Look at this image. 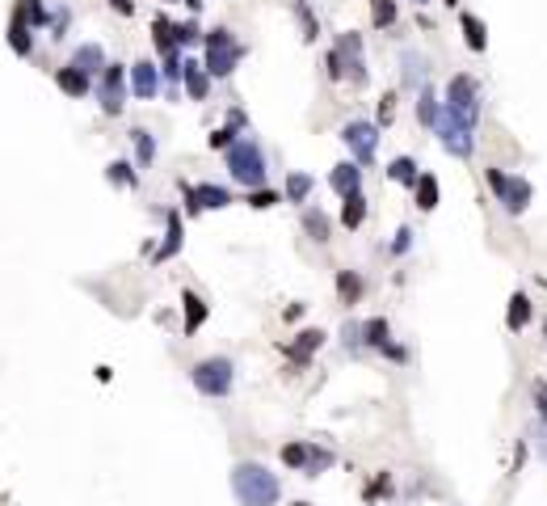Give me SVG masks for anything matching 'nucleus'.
Masks as SVG:
<instances>
[{
  "instance_id": "f257e3e1",
  "label": "nucleus",
  "mask_w": 547,
  "mask_h": 506,
  "mask_svg": "<svg viewBox=\"0 0 547 506\" xmlns=\"http://www.w3.org/2000/svg\"><path fill=\"white\" fill-rule=\"evenodd\" d=\"M231 494H236L240 506H278L282 482H278V473H269L266 464L240 460V464L231 469Z\"/></svg>"
},
{
  "instance_id": "f03ea898",
  "label": "nucleus",
  "mask_w": 547,
  "mask_h": 506,
  "mask_svg": "<svg viewBox=\"0 0 547 506\" xmlns=\"http://www.w3.org/2000/svg\"><path fill=\"white\" fill-rule=\"evenodd\" d=\"M223 157H228V173L236 186H244V190L266 186V148H261L257 139L240 136L231 148H223Z\"/></svg>"
},
{
  "instance_id": "7ed1b4c3",
  "label": "nucleus",
  "mask_w": 547,
  "mask_h": 506,
  "mask_svg": "<svg viewBox=\"0 0 547 506\" xmlns=\"http://www.w3.org/2000/svg\"><path fill=\"white\" fill-rule=\"evenodd\" d=\"M203 43H207V60H203V68L211 72V81H228V76L240 68V60H244V43L231 34L228 25L207 30Z\"/></svg>"
},
{
  "instance_id": "20e7f679",
  "label": "nucleus",
  "mask_w": 547,
  "mask_h": 506,
  "mask_svg": "<svg viewBox=\"0 0 547 506\" xmlns=\"http://www.w3.org/2000/svg\"><path fill=\"white\" fill-rule=\"evenodd\" d=\"M450 114H459L467 127H480V110H485V98H480V81L472 72H455L447 81V98H442Z\"/></svg>"
},
{
  "instance_id": "39448f33",
  "label": "nucleus",
  "mask_w": 547,
  "mask_h": 506,
  "mask_svg": "<svg viewBox=\"0 0 547 506\" xmlns=\"http://www.w3.org/2000/svg\"><path fill=\"white\" fill-rule=\"evenodd\" d=\"M190 384H194L203 396H228L231 384H236V363L228 355H211V358H198L190 368Z\"/></svg>"
},
{
  "instance_id": "423d86ee",
  "label": "nucleus",
  "mask_w": 547,
  "mask_h": 506,
  "mask_svg": "<svg viewBox=\"0 0 547 506\" xmlns=\"http://www.w3.org/2000/svg\"><path fill=\"white\" fill-rule=\"evenodd\" d=\"M434 136H438V144H442V152H450L455 161H467V157L476 152V127H467L459 114H450L447 106L438 110Z\"/></svg>"
},
{
  "instance_id": "0eeeda50",
  "label": "nucleus",
  "mask_w": 547,
  "mask_h": 506,
  "mask_svg": "<svg viewBox=\"0 0 547 506\" xmlns=\"http://www.w3.org/2000/svg\"><path fill=\"white\" fill-rule=\"evenodd\" d=\"M485 182L510 215H523V211L531 207V198H535V186L526 182V177H510V173H501V169H485Z\"/></svg>"
},
{
  "instance_id": "6e6552de",
  "label": "nucleus",
  "mask_w": 547,
  "mask_h": 506,
  "mask_svg": "<svg viewBox=\"0 0 547 506\" xmlns=\"http://www.w3.org/2000/svg\"><path fill=\"white\" fill-rule=\"evenodd\" d=\"M333 51H337V60H341V72H345V81H350L354 89H363L366 81H371V72H366L363 34H358V30H345V34H337Z\"/></svg>"
},
{
  "instance_id": "1a4fd4ad",
  "label": "nucleus",
  "mask_w": 547,
  "mask_h": 506,
  "mask_svg": "<svg viewBox=\"0 0 547 506\" xmlns=\"http://www.w3.org/2000/svg\"><path fill=\"white\" fill-rule=\"evenodd\" d=\"M341 144L350 148L354 165H371L379 148V123H366V119H350L341 127Z\"/></svg>"
},
{
  "instance_id": "9d476101",
  "label": "nucleus",
  "mask_w": 547,
  "mask_h": 506,
  "mask_svg": "<svg viewBox=\"0 0 547 506\" xmlns=\"http://www.w3.org/2000/svg\"><path fill=\"white\" fill-rule=\"evenodd\" d=\"M98 101H101V114H122L127 106V68L122 63H106L101 68V81H98Z\"/></svg>"
},
{
  "instance_id": "9b49d317",
  "label": "nucleus",
  "mask_w": 547,
  "mask_h": 506,
  "mask_svg": "<svg viewBox=\"0 0 547 506\" xmlns=\"http://www.w3.org/2000/svg\"><path fill=\"white\" fill-rule=\"evenodd\" d=\"M182 195H185V207H190V215H198V211H223L231 207V190L228 186H211V182H198L182 186Z\"/></svg>"
},
{
  "instance_id": "f8f14e48",
  "label": "nucleus",
  "mask_w": 547,
  "mask_h": 506,
  "mask_svg": "<svg viewBox=\"0 0 547 506\" xmlns=\"http://www.w3.org/2000/svg\"><path fill=\"white\" fill-rule=\"evenodd\" d=\"M127 81H131V93L139 101H152L160 93V68L152 60H139L131 63V72H127Z\"/></svg>"
},
{
  "instance_id": "ddd939ff",
  "label": "nucleus",
  "mask_w": 547,
  "mask_h": 506,
  "mask_svg": "<svg viewBox=\"0 0 547 506\" xmlns=\"http://www.w3.org/2000/svg\"><path fill=\"white\" fill-rule=\"evenodd\" d=\"M320 346H325V334H320V329H304V334L295 338V342H287V346H282V355L291 358L295 368H307V358L316 355Z\"/></svg>"
},
{
  "instance_id": "4468645a",
  "label": "nucleus",
  "mask_w": 547,
  "mask_h": 506,
  "mask_svg": "<svg viewBox=\"0 0 547 506\" xmlns=\"http://www.w3.org/2000/svg\"><path fill=\"white\" fill-rule=\"evenodd\" d=\"M182 85H185V93H190V101H207L211 72L198 60H182Z\"/></svg>"
},
{
  "instance_id": "2eb2a0df",
  "label": "nucleus",
  "mask_w": 547,
  "mask_h": 506,
  "mask_svg": "<svg viewBox=\"0 0 547 506\" xmlns=\"http://www.w3.org/2000/svg\"><path fill=\"white\" fill-rule=\"evenodd\" d=\"M182 241H185V228H182V215L177 211H169L165 215V245L152 253V262H169V258H177V249H182Z\"/></svg>"
},
{
  "instance_id": "dca6fc26",
  "label": "nucleus",
  "mask_w": 547,
  "mask_h": 506,
  "mask_svg": "<svg viewBox=\"0 0 547 506\" xmlns=\"http://www.w3.org/2000/svg\"><path fill=\"white\" fill-rule=\"evenodd\" d=\"M328 186H333V190H337L341 198L354 195V190H363V169H358L354 161L333 165V173H328Z\"/></svg>"
},
{
  "instance_id": "f3484780",
  "label": "nucleus",
  "mask_w": 547,
  "mask_h": 506,
  "mask_svg": "<svg viewBox=\"0 0 547 506\" xmlns=\"http://www.w3.org/2000/svg\"><path fill=\"white\" fill-rule=\"evenodd\" d=\"M182 309H185V325H182V334H198L203 329V321H207V300L198 296V291H182Z\"/></svg>"
},
{
  "instance_id": "a211bd4d",
  "label": "nucleus",
  "mask_w": 547,
  "mask_h": 506,
  "mask_svg": "<svg viewBox=\"0 0 547 506\" xmlns=\"http://www.w3.org/2000/svg\"><path fill=\"white\" fill-rule=\"evenodd\" d=\"M459 30H463V43H467V51H488V25L476 17V13H459Z\"/></svg>"
},
{
  "instance_id": "6ab92c4d",
  "label": "nucleus",
  "mask_w": 547,
  "mask_h": 506,
  "mask_svg": "<svg viewBox=\"0 0 547 506\" xmlns=\"http://www.w3.org/2000/svg\"><path fill=\"white\" fill-rule=\"evenodd\" d=\"M244 123H249V119H244V110H228V123L219 127V131H211V148H215V152L231 148V144H236V139H240Z\"/></svg>"
},
{
  "instance_id": "aec40b11",
  "label": "nucleus",
  "mask_w": 547,
  "mask_h": 506,
  "mask_svg": "<svg viewBox=\"0 0 547 506\" xmlns=\"http://www.w3.org/2000/svg\"><path fill=\"white\" fill-rule=\"evenodd\" d=\"M55 85H60L68 98H89V89H93V76H85L80 68H72V63H68V68H60V72H55Z\"/></svg>"
},
{
  "instance_id": "412c9836",
  "label": "nucleus",
  "mask_w": 547,
  "mask_h": 506,
  "mask_svg": "<svg viewBox=\"0 0 547 506\" xmlns=\"http://www.w3.org/2000/svg\"><path fill=\"white\" fill-rule=\"evenodd\" d=\"M388 342H391V325H388V317H371V321H363V346L366 350H388Z\"/></svg>"
},
{
  "instance_id": "4be33fe9",
  "label": "nucleus",
  "mask_w": 547,
  "mask_h": 506,
  "mask_svg": "<svg viewBox=\"0 0 547 506\" xmlns=\"http://www.w3.org/2000/svg\"><path fill=\"white\" fill-rule=\"evenodd\" d=\"M106 51L98 47V43H85V47H76L72 55V68H80L85 76H101V68H106Z\"/></svg>"
},
{
  "instance_id": "5701e85b",
  "label": "nucleus",
  "mask_w": 547,
  "mask_h": 506,
  "mask_svg": "<svg viewBox=\"0 0 547 506\" xmlns=\"http://www.w3.org/2000/svg\"><path fill=\"white\" fill-rule=\"evenodd\" d=\"M526 325H531V296L514 291V296H510V309H505V329H510V334H523Z\"/></svg>"
},
{
  "instance_id": "b1692460",
  "label": "nucleus",
  "mask_w": 547,
  "mask_h": 506,
  "mask_svg": "<svg viewBox=\"0 0 547 506\" xmlns=\"http://www.w3.org/2000/svg\"><path fill=\"white\" fill-rule=\"evenodd\" d=\"M438 195H442V186H438L434 173H417V182H413L417 211H434L438 207Z\"/></svg>"
},
{
  "instance_id": "393cba45",
  "label": "nucleus",
  "mask_w": 547,
  "mask_h": 506,
  "mask_svg": "<svg viewBox=\"0 0 547 506\" xmlns=\"http://www.w3.org/2000/svg\"><path fill=\"white\" fill-rule=\"evenodd\" d=\"M363 220H366V195L363 190H354V195L341 198V224L354 233V228H363Z\"/></svg>"
},
{
  "instance_id": "a878e982",
  "label": "nucleus",
  "mask_w": 547,
  "mask_h": 506,
  "mask_svg": "<svg viewBox=\"0 0 547 506\" xmlns=\"http://www.w3.org/2000/svg\"><path fill=\"white\" fill-rule=\"evenodd\" d=\"M304 233L316 241V245H328V236H333V224L320 207H304Z\"/></svg>"
},
{
  "instance_id": "bb28decb",
  "label": "nucleus",
  "mask_w": 547,
  "mask_h": 506,
  "mask_svg": "<svg viewBox=\"0 0 547 506\" xmlns=\"http://www.w3.org/2000/svg\"><path fill=\"white\" fill-rule=\"evenodd\" d=\"M337 464V456H333V447H325V444H307V460H304V477H320V473H328Z\"/></svg>"
},
{
  "instance_id": "cd10ccee",
  "label": "nucleus",
  "mask_w": 547,
  "mask_h": 506,
  "mask_svg": "<svg viewBox=\"0 0 547 506\" xmlns=\"http://www.w3.org/2000/svg\"><path fill=\"white\" fill-rule=\"evenodd\" d=\"M312 173H287V182H282V198L287 203H307V195H312Z\"/></svg>"
},
{
  "instance_id": "c85d7f7f",
  "label": "nucleus",
  "mask_w": 547,
  "mask_h": 506,
  "mask_svg": "<svg viewBox=\"0 0 547 506\" xmlns=\"http://www.w3.org/2000/svg\"><path fill=\"white\" fill-rule=\"evenodd\" d=\"M9 47H13V55H34V34H30V25L25 22H17V17H13L9 22Z\"/></svg>"
},
{
  "instance_id": "c756f323",
  "label": "nucleus",
  "mask_w": 547,
  "mask_h": 506,
  "mask_svg": "<svg viewBox=\"0 0 547 506\" xmlns=\"http://www.w3.org/2000/svg\"><path fill=\"white\" fill-rule=\"evenodd\" d=\"M131 144H135V165H139V169H147V165L156 161V139L147 136L144 127H135L131 131Z\"/></svg>"
},
{
  "instance_id": "7c9ffc66",
  "label": "nucleus",
  "mask_w": 547,
  "mask_h": 506,
  "mask_svg": "<svg viewBox=\"0 0 547 506\" xmlns=\"http://www.w3.org/2000/svg\"><path fill=\"white\" fill-rule=\"evenodd\" d=\"M152 43H156L160 55H173V51H182V47H177V34H173V22H169V17H156V22H152Z\"/></svg>"
},
{
  "instance_id": "2f4dec72",
  "label": "nucleus",
  "mask_w": 547,
  "mask_h": 506,
  "mask_svg": "<svg viewBox=\"0 0 547 506\" xmlns=\"http://www.w3.org/2000/svg\"><path fill=\"white\" fill-rule=\"evenodd\" d=\"M438 110H442V101L434 98V89H421V93H417V123H421V127H429V131H434V123H438Z\"/></svg>"
},
{
  "instance_id": "473e14b6",
  "label": "nucleus",
  "mask_w": 547,
  "mask_h": 506,
  "mask_svg": "<svg viewBox=\"0 0 547 506\" xmlns=\"http://www.w3.org/2000/svg\"><path fill=\"white\" fill-rule=\"evenodd\" d=\"M417 173H421V165L413 161V157H396V161L388 165V177L391 182H401V186H409L413 190V182H417Z\"/></svg>"
},
{
  "instance_id": "72a5a7b5",
  "label": "nucleus",
  "mask_w": 547,
  "mask_h": 506,
  "mask_svg": "<svg viewBox=\"0 0 547 506\" xmlns=\"http://www.w3.org/2000/svg\"><path fill=\"white\" fill-rule=\"evenodd\" d=\"M337 296H341V304H358L363 300V279L354 271H337Z\"/></svg>"
},
{
  "instance_id": "f704fd0d",
  "label": "nucleus",
  "mask_w": 547,
  "mask_h": 506,
  "mask_svg": "<svg viewBox=\"0 0 547 506\" xmlns=\"http://www.w3.org/2000/svg\"><path fill=\"white\" fill-rule=\"evenodd\" d=\"M295 17H299L304 43H316V38H320V22H316V13H312V5H307V0H295Z\"/></svg>"
},
{
  "instance_id": "c9c22d12",
  "label": "nucleus",
  "mask_w": 547,
  "mask_h": 506,
  "mask_svg": "<svg viewBox=\"0 0 547 506\" xmlns=\"http://www.w3.org/2000/svg\"><path fill=\"white\" fill-rule=\"evenodd\" d=\"M371 22H375V30H391L396 25V0H371Z\"/></svg>"
},
{
  "instance_id": "e433bc0d",
  "label": "nucleus",
  "mask_w": 547,
  "mask_h": 506,
  "mask_svg": "<svg viewBox=\"0 0 547 506\" xmlns=\"http://www.w3.org/2000/svg\"><path fill=\"white\" fill-rule=\"evenodd\" d=\"M401 63H404V89H417V81L426 76V60H421V55H413V51H404Z\"/></svg>"
},
{
  "instance_id": "4c0bfd02",
  "label": "nucleus",
  "mask_w": 547,
  "mask_h": 506,
  "mask_svg": "<svg viewBox=\"0 0 547 506\" xmlns=\"http://www.w3.org/2000/svg\"><path fill=\"white\" fill-rule=\"evenodd\" d=\"M244 203L253 211H269L274 203H282V195H274V190H266V186H257V190H244Z\"/></svg>"
},
{
  "instance_id": "58836bf2",
  "label": "nucleus",
  "mask_w": 547,
  "mask_h": 506,
  "mask_svg": "<svg viewBox=\"0 0 547 506\" xmlns=\"http://www.w3.org/2000/svg\"><path fill=\"white\" fill-rule=\"evenodd\" d=\"M106 177H109L114 186H139V173L131 169V161H114V165L106 169Z\"/></svg>"
},
{
  "instance_id": "ea45409f",
  "label": "nucleus",
  "mask_w": 547,
  "mask_h": 506,
  "mask_svg": "<svg viewBox=\"0 0 547 506\" xmlns=\"http://www.w3.org/2000/svg\"><path fill=\"white\" fill-rule=\"evenodd\" d=\"M173 34H177V47H194L203 30H198V22H173Z\"/></svg>"
},
{
  "instance_id": "a19ab883",
  "label": "nucleus",
  "mask_w": 547,
  "mask_h": 506,
  "mask_svg": "<svg viewBox=\"0 0 547 506\" xmlns=\"http://www.w3.org/2000/svg\"><path fill=\"white\" fill-rule=\"evenodd\" d=\"M304 460H307V444H287L282 447V464H287V469L304 473Z\"/></svg>"
},
{
  "instance_id": "79ce46f5",
  "label": "nucleus",
  "mask_w": 547,
  "mask_h": 506,
  "mask_svg": "<svg viewBox=\"0 0 547 506\" xmlns=\"http://www.w3.org/2000/svg\"><path fill=\"white\" fill-rule=\"evenodd\" d=\"M388 494H391V477H388V473H379L375 482L366 485V502H375V498H388Z\"/></svg>"
},
{
  "instance_id": "37998d69",
  "label": "nucleus",
  "mask_w": 547,
  "mask_h": 506,
  "mask_svg": "<svg viewBox=\"0 0 547 506\" xmlns=\"http://www.w3.org/2000/svg\"><path fill=\"white\" fill-rule=\"evenodd\" d=\"M160 72H165V81H169V85H177V81H182V51L165 55V68H160Z\"/></svg>"
},
{
  "instance_id": "c03bdc74",
  "label": "nucleus",
  "mask_w": 547,
  "mask_h": 506,
  "mask_svg": "<svg viewBox=\"0 0 547 506\" xmlns=\"http://www.w3.org/2000/svg\"><path fill=\"white\" fill-rule=\"evenodd\" d=\"M391 119H396V93H383V98H379V119H375V123L388 127Z\"/></svg>"
},
{
  "instance_id": "a18cd8bd",
  "label": "nucleus",
  "mask_w": 547,
  "mask_h": 506,
  "mask_svg": "<svg viewBox=\"0 0 547 506\" xmlns=\"http://www.w3.org/2000/svg\"><path fill=\"white\" fill-rule=\"evenodd\" d=\"M341 342L358 350V346H363V325H358V321H345V325H341Z\"/></svg>"
},
{
  "instance_id": "49530a36",
  "label": "nucleus",
  "mask_w": 547,
  "mask_h": 506,
  "mask_svg": "<svg viewBox=\"0 0 547 506\" xmlns=\"http://www.w3.org/2000/svg\"><path fill=\"white\" fill-rule=\"evenodd\" d=\"M409 249H413V228H401V233H396V241H391V253H396V258H404Z\"/></svg>"
},
{
  "instance_id": "de8ad7c7",
  "label": "nucleus",
  "mask_w": 547,
  "mask_h": 506,
  "mask_svg": "<svg viewBox=\"0 0 547 506\" xmlns=\"http://www.w3.org/2000/svg\"><path fill=\"white\" fill-rule=\"evenodd\" d=\"M325 72H328V81H345V72H341V60H337V51H328V55H325Z\"/></svg>"
},
{
  "instance_id": "09e8293b",
  "label": "nucleus",
  "mask_w": 547,
  "mask_h": 506,
  "mask_svg": "<svg viewBox=\"0 0 547 506\" xmlns=\"http://www.w3.org/2000/svg\"><path fill=\"white\" fill-rule=\"evenodd\" d=\"M535 409H539V418L547 422V380H535Z\"/></svg>"
},
{
  "instance_id": "8fccbe9b",
  "label": "nucleus",
  "mask_w": 547,
  "mask_h": 506,
  "mask_svg": "<svg viewBox=\"0 0 547 506\" xmlns=\"http://www.w3.org/2000/svg\"><path fill=\"white\" fill-rule=\"evenodd\" d=\"M535 434H539V439H535V444H539V456L547 460V422H543V418H539V431H535Z\"/></svg>"
},
{
  "instance_id": "3c124183",
  "label": "nucleus",
  "mask_w": 547,
  "mask_h": 506,
  "mask_svg": "<svg viewBox=\"0 0 547 506\" xmlns=\"http://www.w3.org/2000/svg\"><path fill=\"white\" fill-rule=\"evenodd\" d=\"M109 5H114V9H118L122 17H131V13H135V5H131V0H109Z\"/></svg>"
},
{
  "instance_id": "603ef678",
  "label": "nucleus",
  "mask_w": 547,
  "mask_h": 506,
  "mask_svg": "<svg viewBox=\"0 0 547 506\" xmlns=\"http://www.w3.org/2000/svg\"><path fill=\"white\" fill-rule=\"evenodd\" d=\"M442 5H447V9H455V5H459V0H442Z\"/></svg>"
},
{
  "instance_id": "864d4df0",
  "label": "nucleus",
  "mask_w": 547,
  "mask_h": 506,
  "mask_svg": "<svg viewBox=\"0 0 547 506\" xmlns=\"http://www.w3.org/2000/svg\"><path fill=\"white\" fill-rule=\"evenodd\" d=\"M291 506H312V502H291Z\"/></svg>"
},
{
  "instance_id": "5fc2aeb1",
  "label": "nucleus",
  "mask_w": 547,
  "mask_h": 506,
  "mask_svg": "<svg viewBox=\"0 0 547 506\" xmlns=\"http://www.w3.org/2000/svg\"><path fill=\"white\" fill-rule=\"evenodd\" d=\"M413 5H429V0H413Z\"/></svg>"
},
{
  "instance_id": "6e6d98bb",
  "label": "nucleus",
  "mask_w": 547,
  "mask_h": 506,
  "mask_svg": "<svg viewBox=\"0 0 547 506\" xmlns=\"http://www.w3.org/2000/svg\"><path fill=\"white\" fill-rule=\"evenodd\" d=\"M543 338H547V329H543Z\"/></svg>"
}]
</instances>
